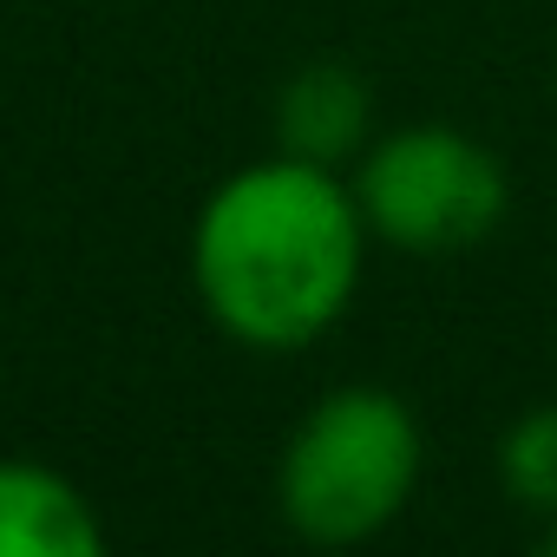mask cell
<instances>
[{"label":"cell","instance_id":"obj_2","mask_svg":"<svg viewBox=\"0 0 557 557\" xmlns=\"http://www.w3.org/2000/svg\"><path fill=\"white\" fill-rule=\"evenodd\" d=\"M426 433L413 407L387 387H335L322 394L283 459H275V511L302 544H368L381 537L420 492Z\"/></svg>","mask_w":557,"mask_h":557},{"label":"cell","instance_id":"obj_5","mask_svg":"<svg viewBox=\"0 0 557 557\" xmlns=\"http://www.w3.org/2000/svg\"><path fill=\"white\" fill-rule=\"evenodd\" d=\"M0 557H106L86 485L40 459H0Z\"/></svg>","mask_w":557,"mask_h":557},{"label":"cell","instance_id":"obj_3","mask_svg":"<svg viewBox=\"0 0 557 557\" xmlns=\"http://www.w3.org/2000/svg\"><path fill=\"white\" fill-rule=\"evenodd\" d=\"M355 203L368 236L400 256H466L511 203L505 164L459 125H400L355 158Z\"/></svg>","mask_w":557,"mask_h":557},{"label":"cell","instance_id":"obj_7","mask_svg":"<svg viewBox=\"0 0 557 557\" xmlns=\"http://www.w3.org/2000/svg\"><path fill=\"white\" fill-rule=\"evenodd\" d=\"M537 550H544V557H557V518H544V531H537Z\"/></svg>","mask_w":557,"mask_h":557},{"label":"cell","instance_id":"obj_1","mask_svg":"<svg viewBox=\"0 0 557 557\" xmlns=\"http://www.w3.org/2000/svg\"><path fill=\"white\" fill-rule=\"evenodd\" d=\"M368 216L335 164L275 151L216 177L190 216V289L249 355L315 348L361 289Z\"/></svg>","mask_w":557,"mask_h":557},{"label":"cell","instance_id":"obj_4","mask_svg":"<svg viewBox=\"0 0 557 557\" xmlns=\"http://www.w3.org/2000/svg\"><path fill=\"white\" fill-rule=\"evenodd\" d=\"M374 145V86L342 60H309L275 92V151L309 164H355Z\"/></svg>","mask_w":557,"mask_h":557},{"label":"cell","instance_id":"obj_6","mask_svg":"<svg viewBox=\"0 0 557 557\" xmlns=\"http://www.w3.org/2000/svg\"><path fill=\"white\" fill-rule=\"evenodd\" d=\"M498 485L537 524L557 518V400L524 407L498 440Z\"/></svg>","mask_w":557,"mask_h":557}]
</instances>
